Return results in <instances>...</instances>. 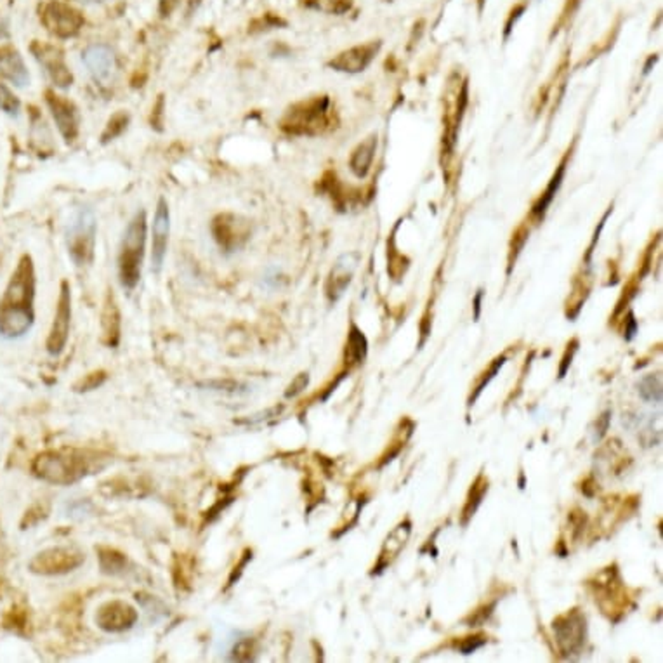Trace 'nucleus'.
<instances>
[{"label":"nucleus","instance_id":"30","mask_svg":"<svg viewBox=\"0 0 663 663\" xmlns=\"http://www.w3.org/2000/svg\"><path fill=\"white\" fill-rule=\"evenodd\" d=\"M207 388H210L212 391H224L229 393V395H240V393H245V385L238 384L235 380H216V382H207Z\"/></svg>","mask_w":663,"mask_h":663},{"label":"nucleus","instance_id":"19","mask_svg":"<svg viewBox=\"0 0 663 663\" xmlns=\"http://www.w3.org/2000/svg\"><path fill=\"white\" fill-rule=\"evenodd\" d=\"M376 144H377V139L372 136V138L366 139L365 143H361L360 146L353 151V157H351L349 165L354 175H358V177H365L366 172H368L370 163H372V160H373Z\"/></svg>","mask_w":663,"mask_h":663},{"label":"nucleus","instance_id":"16","mask_svg":"<svg viewBox=\"0 0 663 663\" xmlns=\"http://www.w3.org/2000/svg\"><path fill=\"white\" fill-rule=\"evenodd\" d=\"M82 61L94 80L99 82L110 79L115 68V56L106 44H92L85 48L82 53Z\"/></svg>","mask_w":663,"mask_h":663},{"label":"nucleus","instance_id":"21","mask_svg":"<svg viewBox=\"0 0 663 663\" xmlns=\"http://www.w3.org/2000/svg\"><path fill=\"white\" fill-rule=\"evenodd\" d=\"M128 124H131V115L127 111L119 110L113 113L106 126H104V131L101 132V144H108L115 141L116 138H120L127 131Z\"/></svg>","mask_w":663,"mask_h":663},{"label":"nucleus","instance_id":"27","mask_svg":"<svg viewBox=\"0 0 663 663\" xmlns=\"http://www.w3.org/2000/svg\"><path fill=\"white\" fill-rule=\"evenodd\" d=\"M104 380H106V372H103V370H99V372H92V373H89V376H85L84 379H80L79 382H77L75 391L77 393L92 391V389L99 388Z\"/></svg>","mask_w":663,"mask_h":663},{"label":"nucleus","instance_id":"17","mask_svg":"<svg viewBox=\"0 0 663 663\" xmlns=\"http://www.w3.org/2000/svg\"><path fill=\"white\" fill-rule=\"evenodd\" d=\"M101 329H103V342L108 348H116L122 332V318H120L119 304H116L113 290H108L104 297L103 313H101Z\"/></svg>","mask_w":663,"mask_h":663},{"label":"nucleus","instance_id":"12","mask_svg":"<svg viewBox=\"0 0 663 663\" xmlns=\"http://www.w3.org/2000/svg\"><path fill=\"white\" fill-rule=\"evenodd\" d=\"M170 235V210L169 204L163 197L158 198L157 209L153 216V228H151V271H162L163 261L167 256Z\"/></svg>","mask_w":663,"mask_h":663},{"label":"nucleus","instance_id":"5","mask_svg":"<svg viewBox=\"0 0 663 663\" xmlns=\"http://www.w3.org/2000/svg\"><path fill=\"white\" fill-rule=\"evenodd\" d=\"M97 222L92 209L80 205L75 209L66 228V247L77 266H87L94 259Z\"/></svg>","mask_w":663,"mask_h":663},{"label":"nucleus","instance_id":"1","mask_svg":"<svg viewBox=\"0 0 663 663\" xmlns=\"http://www.w3.org/2000/svg\"><path fill=\"white\" fill-rule=\"evenodd\" d=\"M35 269L30 256L19 259L16 271L11 276L2 300H0V334L16 339L32 329L35 311Z\"/></svg>","mask_w":663,"mask_h":663},{"label":"nucleus","instance_id":"28","mask_svg":"<svg viewBox=\"0 0 663 663\" xmlns=\"http://www.w3.org/2000/svg\"><path fill=\"white\" fill-rule=\"evenodd\" d=\"M163 122H165V96L160 94L157 97V103L153 104V110H151L150 124H151V127L155 128V131L162 132L163 131Z\"/></svg>","mask_w":663,"mask_h":663},{"label":"nucleus","instance_id":"4","mask_svg":"<svg viewBox=\"0 0 663 663\" xmlns=\"http://www.w3.org/2000/svg\"><path fill=\"white\" fill-rule=\"evenodd\" d=\"M148 236V221L146 212L139 209L128 222L126 233H124L122 247L119 253V278L120 285L127 292L134 290L141 280V269L144 261V248H146Z\"/></svg>","mask_w":663,"mask_h":663},{"label":"nucleus","instance_id":"7","mask_svg":"<svg viewBox=\"0 0 663 663\" xmlns=\"http://www.w3.org/2000/svg\"><path fill=\"white\" fill-rule=\"evenodd\" d=\"M210 233L224 253H235L251 238V222L233 212H221L210 221Z\"/></svg>","mask_w":663,"mask_h":663},{"label":"nucleus","instance_id":"10","mask_svg":"<svg viewBox=\"0 0 663 663\" xmlns=\"http://www.w3.org/2000/svg\"><path fill=\"white\" fill-rule=\"evenodd\" d=\"M32 53L35 60L42 65L48 77L56 87L68 89L73 85V73L70 66L66 65V57L63 49L56 48L53 44L35 40L32 44Z\"/></svg>","mask_w":663,"mask_h":663},{"label":"nucleus","instance_id":"23","mask_svg":"<svg viewBox=\"0 0 663 663\" xmlns=\"http://www.w3.org/2000/svg\"><path fill=\"white\" fill-rule=\"evenodd\" d=\"M366 354V341L361 335V332L356 327H351V334L348 339V356L354 361H361Z\"/></svg>","mask_w":663,"mask_h":663},{"label":"nucleus","instance_id":"22","mask_svg":"<svg viewBox=\"0 0 663 663\" xmlns=\"http://www.w3.org/2000/svg\"><path fill=\"white\" fill-rule=\"evenodd\" d=\"M307 9L322 11L329 14H346L353 7V0H302Z\"/></svg>","mask_w":663,"mask_h":663},{"label":"nucleus","instance_id":"33","mask_svg":"<svg viewBox=\"0 0 663 663\" xmlns=\"http://www.w3.org/2000/svg\"><path fill=\"white\" fill-rule=\"evenodd\" d=\"M179 2H181V0H160V4H158L160 16L169 18L170 14L175 11V7L179 6Z\"/></svg>","mask_w":663,"mask_h":663},{"label":"nucleus","instance_id":"29","mask_svg":"<svg viewBox=\"0 0 663 663\" xmlns=\"http://www.w3.org/2000/svg\"><path fill=\"white\" fill-rule=\"evenodd\" d=\"M285 25V21H282L280 18L273 16V14H264L263 18L256 19L252 21V25L248 26V32L256 33V32H263V30H269V28H276V26Z\"/></svg>","mask_w":663,"mask_h":663},{"label":"nucleus","instance_id":"3","mask_svg":"<svg viewBox=\"0 0 663 663\" xmlns=\"http://www.w3.org/2000/svg\"><path fill=\"white\" fill-rule=\"evenodd\" d=\"M337 126L334 104L329 96H314L292 104L280 120L288 136H322Z\"/></svg>","mask_w":663,"mask_h":663},{"label":"nucleus","instance_id":"31","mask_svg":"<svg viewBox=\"0 0 663 663\" xmlns=\"http://www.w3.org/2000/svg\"><path fill=\"white\" fill-rule=\"evenodd\" d=\"M252 653H253V642L251 639H243L238 645L233 647V660H240V662H247L252 660Z\"/></svg>","mask_w":663,"mask_h":663},{"label":"nucleus","instance_id":"15","mask_svg":"<svg viewBox=\"0 0 663 663\" xmlns=\"http://www.w3.org/2000/svg\"><path fill=\"white\" fill-rule=\"evenodd\" d=\"M356 264H358V253H346V256H342L341 259L334 264V268H332V271L329 275V280H327V285H325L327 297H329L332 302L339 300L341 299V295L344 294V290L348 288L351 280H353Z\"/></svg>","mask_w":663,"mask_h":663},{"label":"nucleus","instance_id":"24","mask_svg":"<svg viewBox=\"0 0 663 663\" xmlns=\"http://www.w3.org/2000/svg\"><path fill=\"white\" fill-rule=\"evenodd\" d=\"M564 162H566V158H564V160H563V163H561V165H559V170H557V174L552 177V181H551V185H549V188L545 190L544 198H542V200L538 202V204L535 205V209H533V214H535V216H544L545 209H547V205L551 204L552 197H554V194H556L557 188H559L561 177H563V172H564Z\"/></svg>","mask_w":663,"mask_h":663},{"label":"nucleus","instance_id":"8","mask_svg":"<svg viewBox=\"0 0 663 663\" xmlns=\"http://www.w3.org/2000/svg\"><path fill=\"white\" fill-rule=\"evenodd\" d=\"M85 554L77 547H50L30 561V569L38 575H65L82 566Z\"/></svg>","mask_w":663,"mask_h":663},{"label":"nucleus","instance_id":"32","mask_svg":"<svg viewBox=\"0 0 663 663\" xmlns=\"http://www.w3.org/2000/svg\"><path fill=\"white\" fill-rule=\"evenodd\" d=\"M307 380H309V377L307 376H299L297 379H295L294 382H292L290 384V388H288V391H287V398H290V396H295V395H299L300 391H302V389H306V385H307Z\"/></svg>","mask_w":663,"mask_h":663},{"label":"nucleus","instance_id":"9","mask_svg":"<svg viewBox=\"0 0 663 663\" xmlns=\"http://www.w3.org/2000/svg\"><path fill=\"white\" fill-rule=\"evenodd\" d=\"M45 104H48L50 115L56 122L57 131L66 144H73L80 134V111L77 104L68 97L56 94L54 91L48 89L45 91Z\"/></svg>","mask_w":663,"mask_h":663},{"label":"nucleus","instance_id":"20","mask_svg":"<svg viewBox=\"0 0 663 663\" xmlns=\"http://www.w3.org/2000/svg\"><path fill=\"white\" fill-rule=\"evenodd\" d=\"M97 557H99V566L108 575H116L122 573L127 566V557L116 549L99 547L97 549Z\"/></svg>","mask_w":663,"mask_h":663},{"label":"nucleus","instance_id":"14","mask_svg":"<svg viewBox=\"0 0 663 663\" xmlns=\"http://www.w3.org/2000/svg\"><path fill=\"white\" fill-rule=\"evenodd\" d=\"M380 48V42H370V44L365 45H356V48H351L344 53H341L339 56H335L334 60L329 61L330 68L337 70V72H346V73H358L363 72L366 66L370 65V61L373 60V56L377 54V50Z\"/></svg>","mask_w":663,"mask_h":663},{"label":"nucleus","instance_id":"25","mask_svg":"<svg viewBox=\"0 0 663 663\" xmlns=\"http://www.w3.org/2000/svg\"><path fill=\"white\" fill-rule=\"evenodd\" d=\"M639 393H641V396L645 398L646 401H657V403H660L662 401L660 377L647 376L646 379H642L641 385H639Z\"/></svg>","mask_w":663,"mask_h":663},{"label":"nucleus","instance_id":"35","mask_svg":"<svg viewBox=\"0 0 663 663\" xmlns=\"http://www.w3.org/2000/svg\"><path fill=\"white\" fill-rule=\"evenodd\" d=\"M92 2H103V0H92Z\"/></svg>","mask_w":663,"mask_h":663},{"label":"nucleus","instance_id":"34","mask_svg":"<svg viewBox=\"0 0 663 663\" xmlns=\"http://www.w3.org/2000/svg\"><path fill=\"white\" fill-rule=\"evenodd\" d=\"M200 4H202V0H188V11H186V13L193 14V11H197Z\"/></svg>","mask_w":663,"mask_h":663},{"label":"nucleus","instance_id":"6","mask_svg":"<svg viewBox=\"0 0 663 663\" xmlns=\"http://www.w3.org/2000/svg\"><path fill=\"white\" fill-rule=\"evenodd\" d=\"M40 21L56 38H73L84 28L85 18L79 9L61 0H49L40 7Z\"/></svg>","mask_w":663,"mask_h":663},{"label":"nucleus","instance_id":"26","mask_svg":"<svg viewBox=\"0 0 663 663\" xmlns=\"http://www.w3.org/2000/svg\"><path fill=\"white\" fill-rule=\"evenodd\" d=\"M19 108H21V103L18 96H14V92L7 85L0 84V110L14 116L19 113Z\"/></svg>","mask_w":663,"mask_h":663},{"label":"nucleus","instance_id":"2","mask_svg":"<svg viewBox=\"0 0 663 663\" xmlns=\"http://www.w3.org/2000/svg\"><path fill=\"white\" fill-rule=\"evenodd\" d=\"M96 459V454L75 448L44 451L35 459L33 473L37 478L54 485H72L92 473Z\"/></svg>","mask_w":663,"mask_h":663},{"label":"nucleus","instance_id":"18","mask_svg":"<svg viewBox=\"0 0 663 663\" xmlns=\"http://www.w3.org/2000/svg\"><path fill=\"white\" fill-rule=\"evenodd\" d=\"M0 75L4 79L11 80L13 84L25 87L30 82V73L26 70L25 61H23L21 54L13 48H2L0 49Z\"/></svg>","mask_w":663,"mask_h":663},{"label":"nucleus","instance_id":"13","mask_svg":"<svg viewBox=\"0 0 663 663\" xmlns=\"http://www.w3.org/2000/svg\"><path fill=\"white\" fill-rule=\"evenodd\" d=\"M138 622V611L126 601H108L96 613V623L104 632H124Z\"/></svg>","mask_w":663,"mask_h":663},{"label":"nucleus","instance_id":"11","mask_svg":"<svg viewBox=\"0 0 663 663\" xmlns=\"http://www.w3.org/2000/svg\"><path fill=\"white\" fill-rule=\"evenodd\" d=\"M70 325H72V288L70 283L63 280L61 282L60 299H57L56 314H54L53 327H50L48 337V351L53 356L63 353L66 342H68Z\"/></svg>","mask_w":663,"mask_h":663}]
</instances>
